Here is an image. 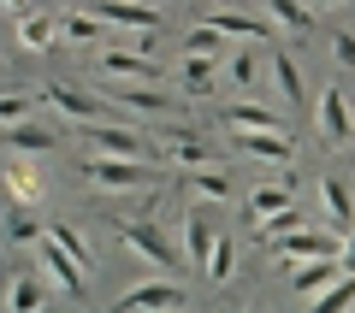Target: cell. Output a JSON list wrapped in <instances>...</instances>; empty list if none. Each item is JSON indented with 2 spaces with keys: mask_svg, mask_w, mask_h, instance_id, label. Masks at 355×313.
Instances as JSON below:
<instances>
[{
  "mask_svg": "<svg viewBox=\"0 0 355 313\" xmlns=\"http://www.w3.org/2000/svg\"><path fill=\"white\" fill-rule=\"evenodd\" d=\"M119 237H125V249L137 254V260H148V266H160L166 278L184 266V249H178L172 237H166L154 219H119Z\"/></svg>",
  "mask_w": 355,
  "mask_h": 313,
  "instance_id": "obj_1",
  "label": "cell"
},
{
  "mask_svg": "<svg viewBox=\"0 0 355 313\" xmlns=\"http://www.w3.org/2000/svg\"><path fill=\"white\" fill-rule=\"evenodd\" d=\"M77 148L95 154V160H148V142H142V130L113 125V118H101V125H83V130H77Z\"/></svg>",
  "mask_w": 355,
  "mask_h": 313,
  "instance_id": "obj_2",
  "label": "cell"
},
{
  "mask_svg": "<svg viewBox=\"0 0 355 313\" xmlns=\"http://www.w3.org/2000/svg\"><path fill=\"white\" fill-rule=\"evenodd\" d=\"M190 307V289L178 284V278H142V284L119 289L113 313H184Z\"/></svg>",
  "mask_w": 355,
  "mask_h": 313,
  "instance_id": "obj_3",
  "label": "cell"
},
{
  "mask_svg": "<svg viewBox=\"0 0 355 313\" xmlns=\"http://www.w3.org/2000/svg\"><path fill=\"white\" fill-rule=\"evenodd\" d=\"M101 77L113 89H160L166 71H160L154 53H137V48H119V42H113V48L101 53Z\"/></svg>",
  "mask_w": 355,
  "mask_h": 313,
  "instance_id": "obj_4",
  "label": "cell"
},
{
  "mask_svg": "<svg viewBox=\"0 0 355 313\" xmlns=\"http://www.w3.org/2000/svg\"><path fill=\"white\" fill-rule=\"evenodd\" d=\"M77 172H83L95 189H113V195H130V189L154 184V160H95V154H83Z\"/></svg>",
  "mask_w": 355,
  "mask_h": 313,
  "instance_id": "obj_5",
  "label": "cell"
},
{
  "mask_svg": "<svg viewBox=\"0 0 355 313\" xmlns=\"http://www.w3.org/2000/svg\"><path fill=\"white\" fill-rule=\"evenodd\" d=\"M219 125L225 136H284V118L266 107V100H219Z\"/></svg>",
  "mask_w": 355,
  "mask_h": 313,
  "instance_id": "obj_6",
  "label": "cell"
},
{
  "mask_svg": "<svg viewBox=\"0 0 355 313\" xmlns=\"http://www.w3.org/2000/svg\"><path fill=\"white\" fill-rule=\"evenodd\" d=\"M42 100H48V107H53L60 118H71L77 130H83V125H101V118H107V95H89V89L60 83V77H53V83L42 89Z\"/></svg>",
  "mask_w": 355,
  "mask_h": 313,
  "instance_id": "obj_7",
  "label": "cell"
},
{
  "mask_svg": "<svg viewBox=\"0 0 355 313\" xmlns=\"http://www.w3.org/2000/svg\"><path fill=\"white\" fill-rule=\"evenodd\" d=\"M314 130H320V142H326V148H349L355 113H349V95H343L338 83L314 95Z\"/></svg>",
  "mask_w": 355,
  "mask_h": 313,
  "instance_id": "obj_8",
  "label": "cell"
},
{
  "mask_svg": "<svg viewBox=\"0 0 355 313\" xmlns=\"http://www.w3.org/2000/svg\"><path fill=\"white\" fill-rule=\"evenodd\" d=\"M83 6L107 30H130V36H154L160 30V6H148V0H83Z\"/></svg>",
  "mask_w": 355,
  "mask_h": 313,
  "instance_id": "obj_9",
  "label": "cell"
},
{
  "mask_svg": "<svg viewBox=\"0 0 355 313\" xmlns=\"http://www.w3.org/2000/svg\"><path fill=\"white\" fill-rule=\"evenodd\" d=\"M207 30H214V36H225V42H243V48H272V42H279V30L272 24H261V18H249V12H237V6H214V12L202 18Z\"/></svg>",
  "mask_w": 355,
  "mask_h": 313,
  "instance_id": "obj_10",
  "label": "cell"
},
{
  "mask_svg": "<svg viewBox=\"0 0 355 313\" xmlns=\"http://www.w3.org/2000/svg\"><path fill=\"white\" fill-rule=\"evenodd\" d=\"M83 266L71 260V254L60 249V242H48L42 237V284H53V289H65V296H83Z\"/></svg>",
  "mask_w": 355,
  "mask_h": 313,
  "instance_id": "obj_11",
  "label": "cell"
},
{
  "mask_svg": "<svg viewBox=\"0 0 355 313\" xmlns=\"http://www.w3.org/2000/svg\"><path fill=\"white\" fill-rule=\"evenodd\" d=\"M166 160L184 166V172H214L219 148H214V142H202V136H190V130H172V136H166Z\"/></svg>",
  "mask_w": 355,
  "mask_h": 313,
  "instance_id": "obj_12",
  "label": "cell"
},
{
  "mask_svg": "<svg viewBox=\"0 0 355 313\" xmlns=\"http://www.w3.org/2000/svg\"><path fill=\"white\" fill-rule=\"evenodd\" d=\"M0 177H6V195H12V207H24V213H36V207H42V195H48V177H42L30 160H12Z\"/></svg>",
  "mask_w": 355,
  "mask_h": 313,
  "instance_id": "obj_13",
  "label": "cell"
},
{
  "mask_svg": "<svg viewBox=\"0 0 355 313\" xmlns=\"http://www.w3.org/2000/svg\"><path fill=\"white\" fill-rule=\"evenodd\" d=\"M272 254H284L291 266H302V260H338L343 254V237H320V231H296V237H284Z\"/></svg>",
  "mask_w": 355,
  "mask_h": 313,
  "instance_id": "obj_14",
  "label": "cell"
},
{
  "mask_svg": "<svg viewBox=\"0 0 355 313\" xmlns=\"http://www.w3.org/2000/svg\"><path fill=\"white\" fill-rule=\"evenodd\" d=\"M338 278H343L338 260H302V266H291V289H296L302 301H320L331 284H338Z\"/></svg>",
  "mask_w": 355,
  "mask_h": 313,
  "instance_id": "obj_15",
  "label": "cell"
},
{
  "mask_svg": "<svg viewBox=\"0 0 355 313\" xmlns=\"http://www.w3.org/2000/svg\"><path fill=\"white\" fill-rule=\"evenodd\" d=\"M12 36H18V48H24V53H48V48H60V18L36 6L30 18H18V24H12Z\"/></svg>",
  "mask_w": 355,
  "mask_h": 313,
  "instance_id": "obj_16",
  "label": "cell"
},
{
  "mask_svg": "<svg viewBox=\"0 0 355 313\" xmlns=\"http://www.w3.org/2000/svg\"><path fill=\"white\" fill-rule=\"evenodd\" d=\"M320 207H326L331 231H355V195L343 177H320Z\"/></svg>",
  "mask_w": 355,
  "mask_h": 313,
  "instance_id": "obj_17",
  "label": "cell"
},
{
  "mask_svg": "<svg viewBox=\"0 0 355 313\" xmlns=\"http://www.w3.org/2000/svg\"><path fill=\"white\" fill-rule=\"evenodd\" d=\"M284 207H296V195H291V184H254L249 189V201H243V213L254 219V225H261V219H272V213H284Z\"/></svg>",
  "mask_w": 355,
  "mask_h": 313,
  "instance_id": "obj_18",
  "label": "cell"
},
{
  "mask_svg": "<svg viewBox=\"0 0 355 313\" xmlns=\"http://www.w3.org/2000/svg\"><path fill=\"white\" fill-rule=\"evenodd\" d=\"M60 42H71V48H101V42H107V24L89 12V6H77V12L60 18Z\"/></svg>",
  "mask_w": 355,
  "mask_h": 313,
  "instance_id": "obj_19",
  "label": "cell"
},
{
  "mask_svg": "<svg viewBox=\"0 0 355 313\" xmlns=\"http://www.w3.org/2000/svg\"><path fill=\"white\" fill-rule=\"evenodd\" d=\"M0 142H6V148H12L18 160H30V154H48V148H53V142H60V136H53L48 125H36V118H24V125L0 130Z\"/></svg>",
  "mask_w": 355,
  "mask_h": 313,
  "instance_id": "obj_20",
  "label": "cell"
},
{
  "mask_svg": "<svg viewBox=\"0 0 355 313\" xmlns=\"http://www.w3.org/2000/svg\"><path fill=\"white\" fill-rule=\"evenodd\" d=\"M214 242H219V231L207 225V213H202V207H190V219H184V260H190V266H207Z\"/></svg>",
  "mask_w": 355,
  "mask_h": 313,
  "instance_id": "obj_21",
  "label": "cell"
},
{
  "mask_svg": "<svg viewBox=\"0 0 355 313\" xmlns=\"http://www.w3.org/2000/svg\"><path fill=\"white\" fill-rule=\"evenodd\" d=\"M249 160H266V166H296V142L291 136H231Z\"/></svg>",
  "mask_w": 355,
  "mask_h": 313,
  "instance_id": "obj_22",
  "label": "cell"
},
{
  "mask_svg": "<svg viewBox=\"0 0 355 313\" xmlns=\"http://www.w3.org/2000/svg\"><path fill=\"white\" fill-rule=\"evenodd\" d=\"M113 100L130 107V113H142V118H172L178 113V100L160 95V89H113Z\"/></svg>",
  "mask_w": 355,
  "mask_h": 313,
  "instance_id": "obj_23",
  "label": "cell"
},
{
  "mask_svg": "<svg viewBox=\"0 0 355 313\" xmlns=\"http://www.w3.org/2000/svg\"><path fill=\"white\" fill-rule=\"evenodd\" d=\"M214 77H219V60H207V53H184V65H178L184 95H214Z\"/></svg>",
  "mask_w": 355,
  "mask_h": 313,
  "instance_id": "obj_24",
  "label": "cell"
},
{
  "mask_svg": "<svg viewBox=\"0 0 355 313\" xmlns=\"http://www.w3.org/2000/svg\"><path fill=\"white\" fill-rule=\"evenodd\" d=\"M266 65H272V83H279V95L284 100H291V107H302V65H296L291 60V48H272V60H266Z\"/></svg>",
  "mask_w": 355,
  "mask_h": 313,
  "instance_id": "obj_25",
  "label": "cell"
},
{
  "mask_svg": "<svg viewBox=\"0 0 355 313\" xmlns=\"http://www.w3.org/2000/svg\"><path fill=\"white\" fill-rule=\"evenodd\" d=\"M6 313H48V284L42 278H12L6 284Z\"/></svg>",
  "mask_w": 355,
  "mask_h": 313,
  "instance_id": "obj_26",
  "label": "cell"
},
{
  "mask_svg": "<svg viewBox=\"0 0 355 313\" xmlns=\"http://www.w3.org/2000/svg\"><path fill=\"white\" fill-rule=\"evenodd\" d=\"M266 12H272V30L279 36H308L314 30V12H308L302 0H266Z\"/></svg>",
  "mask_w": 355,
  "mask_h": 313,
  "instance_id": "obj_27",
  "label": "cell"
},
{
  "mask_svg": "<svg viewBox=\"0 0 355 313\" xmlns=\"http://www.w3.org/2000/svg\"><path fill=\"white\" fill-rule=\"evenodd\" d=\"M184 189H190V195H202V201H214V207L237 195V184H231L219 166H214V172H190V177H184Z\"/></svg>",
  "mask_w": 355,
  "mask_h": 313,
  "instance_id": "obj_28",
  "label": "cell"
},
{
  "mask_svg": "<svg viewBox=\"0 0 355 313\" xmlns=\"http://www.w3.org/2000/svg\"><path fill=\"white\" fill-rule=\"evenodd\" d=\"M296 231H308V225H302V207H284V213L261 219V225H254V237H261L266 249H279V242H284V237H296Z\"/></svg>",
  "mask_w": 355,
  "mask_h": 313,
  "instance_id": "obj_29",
  "label": "cell"
},
{
  "mask_svg": "<svg viewBox=\"0 0 355 313\" xmlns=\"http://www.w3.org/2000/svg\"><path fill=\"white\" fill-rule=\"evenodd\" d=\"M225 83L237 89V95H249V89L261 83V60H254V42H249V48H237V53H231V65H225Z\"/></svg>",
  "mask_w": 355,
  "mask_h": 313,
  "instance_id": "obj_30",
  "label": "cell"
},
{
  "mask_svg": "<svg viewBox=\"0 0 355 313\" xmlns=\"http://www.w3.org/2000/svg\"><path fill=\"white\" fill-rule=\"evenodd\" d=\"M207 284H231V272H237V237H225L219 231V242H214V254H207Z\"/></svg>",
  "mask_w": 355,
  "mask_h": 313,
  "instance_id": "obj_31",
  "label": "cell"
},
{
  "mask_svg": "<svg viewBox=\"0 0 355 313\" xmlns=\"http://www.w3.org/2000/svg\"><path fill=\"white\" fill-rule=\"evenodd\" d=\"M42 237H48L42 219L24 213V207H12V219H6V242H12V249H42Z\"/></svg>",
  "mask_w": 355,
  "mask_h": 313,
  "instance_id": "obj_32",
  "label": "cell"
},
{
  "mask_svg": "<svg viewBox=\"0 0 355 313\" xmlns=\"http://www.w3.org/2000/svg\"><path fill=\"white\" fill-rule=\"evenodd\" d=\"M48 242H60V249L71 254V260L83 266V272H95V249H89V237H83L77 225H53V231H48Z\"/></svg>",
  "mask_w": 355,
  "mask_h": 313,
  "instance_id": "obj_33",
  "label": "cell"
},
{
  "mask_svg": "<svg viewBox=\"0 0 355 313\" xmlns=\"http://www.w3.org/2000/svg\"><path fill=\"white\" fill-rule=\"evenodd\" d=\"M308 313H355V278L343 272V278H338V284H331L320 301H308Z\"/></svg>",
  "mask_w": 355,
  "mask_h": 313,
  "instance_id": "obj_34",
  "label": "cell"
},
{
  "mask_svg": "<svg viewBox=\"0 0 355 313\" xmlns=\"http://www.w3.org/2000/svg\"><path fill=\"white\" fill-rule=\"evenodd\" d=\"M30 113H36V95H24V89H6V95H0V130L24 125Z\"/></svg>",
  "mask_w": 355,
  "mask_h": 313,
  "instance_id": "obj_35",
  "label": "cell"
},
{
  "mask_svg": "<svg viewBox=\"0 0 355 313\" xmlns=\"http://www.w3.org/2000/svg\"><path fill=\"white\" fill-rule=\"evenodd\" d=\"M184 53H207V60H225V36H214L207 24H196L190 36H184Z\"/></svg>",
  "mask_w": 355,
  "mask_h": 313,
  "instance_id": "obj_36",
  "label": "cell"
},
{
  "mask_svg": "<svg viewBox=\"0 0 355 313\" xmlns=\"http://www.w3.org/2000/svg\"><path fill=\"white\" fill-rule=\"evenodd\" d=\"M331 60L338 71H355V36H331Z\"/></svg>",
  "mask_w": 355,
  "mask_h": 313,
  "instance_id": "obj_37",
  "label": "cell"
},
{
  "mask_svg": "<svg viewBox=\"0 0 355 313\" xmlns=\"http://www.w3.org/2000/svg\"><path fill=\"white\" fill-rule=\"evenodd\" d=\"M0 12H12V24H18V18L36 12V0H0Z\"/></svg>",
  "mask_w": 355,
  "mask_h": 313,
  "instance_id": "obj_38",
  "label": "cell"
},
{
  "mask_svg": "<svg viewBox=\"0 0 355 313\" xmlns=\"http://www.w3.org/2000/svg\"><path fill=\"white\" fill-rule=\"evenodd\" d=\"M338 266H343V272L355 278V231H349V237H343V254H338Z\"/></svg>",
  "mask_w": 355,
  "mask_h": 313,
  "instance_id": "obj_39",
  "label": "cell"
},
{
  "mask_svg": "<svg viewBox=\"0 0 355 313\" xmlns=\"http://www.w3.org/2000/svg\"><path fill=\"white\" fill-rule=\"evenodd\" d=\"M219 313H249V307H219Z\"/></svg>",
  "mask_w": 355,
  "mask_h": 313,
  "instance_id": "obj_40",
  "label": "cell"
},
{
  "mask_svg": "<svg viewBox=\"0 0 355 313\" xmlns=\"http://www.w3.org/2000/svg\"><path fill=\"white\" fill-rule=\"evenodd\" d=\"M314 6H338V0H314Z\"/></svg>",
  "mask_w": 355,
  "mask_h": 313,
  "instance_id": "obj_41",
  "label": "cell"
},
{
  "mask_svg": "<svg viewBox=\"0 0 355 313\" xmlns=\"http://www.w3.org/2000/svg\"><path fill=\"white\" fill-rule=\"evenodd\" d=\"M249 313H272V307H249Z\"/></svg>",
  "mask_w": 355,
  "mask_h": 313,
  "instance_id": "obj_42",
  "label": "cell"
},
{
  "mask_svg": "<svg viewBox=\"0 0 355 313\" xmlns=\"http://www.w3.org/2000/svg\"><path fill=\"white\" fill-rule=\"evenodd\" d=\"M0 83H6V65H0Z\"/></svg>",
  "mask_w": 355,
  "mask_h": 313,
  "instance_id": "obj_43",
  "label": "cell"
},
{
  "mask_svg": "<svg viewBox=\"0 0 355 313\" xmlns=\"http://www.w3.org/2000/svg\"><path fill=\"white\" fill-rule=\"evenodd\" d=\"M148 6H160V0H148Z\"/></svg>",
  "mask_w": 355,
  "mask_h": 313,
  "instance_id": "obj_44",
  "label": "cell"
},
{
  "mask_svg": "<svg viewBox=\"0 0 355 313\" xmlns=\"http://www.w3.org/2000/svg\"><path fill=\"white\" fill-rule=\"evenodd\" d=\"M184 313H190V307H184Z\"/></svg>",
  "mask_w": 355,
  "mask_h": 313,
  "instance_id": "obj_45",
  "label": "cell"
}]
</instances>
